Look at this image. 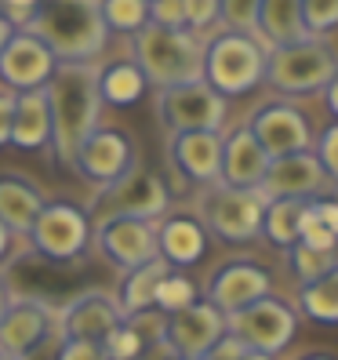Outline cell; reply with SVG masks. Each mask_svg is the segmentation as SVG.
Here are the masks:
<instances>
[{
    "label": "cell",
    "mask_w": 338,
    "mask_h": 360,
    "mask_svg": "<svg viewBox=\"0 0 338 360\" xmlns=\"http://www.w3.org/2000/svg\"><path fill=\"white\" fill-rule=\"evenodd\" d=\"M48 113H51V153L58 167L73 172V157L98 128V91L91 62H58L48 80Z\"/></svg>",
    "instance_id": "obj_1"
},
{
    "label": "cell",
    "mask_w": 338,
    "mask_h": 360,
    "mask_svg": "<svg viewBox=\"0 0 338 360\" xmlns=\"http://www.w3.org/2000/svg\"><path fill=\"white\" fill-rule=\"evenodd\" d=\"M30 33L55 55V62H91L110 40L95 0L40 4V15Z\"/></svg>",
    "instance_id": "obj_2"
},
{
    "label": "cell",
    "mask_w": 338,
    "mask_h": 360,
    "mask_svg": "<svg viewBox=\"0 0 338 360\" xmlns=\"http://www.w3.org/2000/svg\"><path fill=\"white\" fill-rule=\"evenodd\" d=\"M131 51H135V70L142 73L145 84H153L157 91L164 88H178V84H193L200 80V51L204 40L189 30H157V26H142L131 37Z\"/></svg>",
    "instance_id": "obj_3"
},
{
    "label": "cell",
    "mask_w": 338,
    "mask_h": 360,
    "mask_svg": "<svg viewBox=\"0 0 338 360\" xmlns=\"http://www.w3.org/2000/svg\"><path fill=\"white\" fill-rule=\"evenodd\" d=\"M266 70V48L255 37H240V33H215L204 40L200 51V80L207 84L215 95H247L251 88L262 84Z\"/></svg>",
    "instance_id": "obj_4"
},
{
    "label": "cell",
    "mask_w": 338,
    "mask_h": 360,
    "mask_svg": "<svg viewBox=\"0 0 338 360\" xmlns=\"http://www.w3.org/2000/svg\"><path fill=\"white\" fill-rule=\"evenodd\" d=\"M262 80L280 95H316L338 80V58L327 40H299L287 48L266 51Z\"/></svg>",
    "instance_id": "obj_5"
},
{
    "label": "cell",
    "mask_w": 338,
    "mask_h": 360,
    "mask_svg": "<svg viewBox=\"0 0 338 360\" xmlns=\"http://www.w3.org/2000/svg\"><path fill=\"white\" fill-rule=\"evenodd\" d=\"M262 211H266V197L259 189H229L222 182H211L200 186L193 219L204 226L207 240L215 237L222 244H247L262 229Z\"/></svg>",
    "instance_id": "obj_6"
},
{
    "label": "cell",
    "mask_w": 338,
    "mask_h": 360,
    "mask_svg": "<svg viewBox=\"0 0 338 360\" xmlns=\"http://www.w3.org/2000/svg\"><path fill=\"white\" fill-rule=\"evenodd\" d=\"M30 248L33 255H40L44 262H77L84 259V251L91 244V219L88 211L73 200H44L40 215L30 226Z\"/></svg>",
    "instance_id": "obj_7"
},
{
    "label": "cell",
    "mask_w": 338,
    "mask_h": 360,
    "mask_svg": "<svg viewBox=\"0 0 338 360\" xmlns=\"http://www.w3.org/2000/svg\"><path fill=\"white\" fill-rule=\"evenodd\" d=\"M171 207V189L167 182L150 172V167H131L124 179H117L113 186H105L95 193L91 200V211L95 219L105 222V219H138V222H157L167 215Z\"/></svg>",
    "instance_id": "obj_8"
},
{
    "label": "cell",
    "mask_w": 338,
    "mask_h": 360,
    "mask_svg": "<svg viewBox=\"0 0 338 360\" xmlns=\"http://www.w3.org/2000/svg\"><path fill=\"white\" fill-rule=\"evenodd\" d=\"M226 335H233L251 353L277 356L294 342V335H299V316H294V309L287 302L266 295V299L251 302L247 309L226 316Z\"/></svg>",
    "instance_id": "obj_9"
},
{
    "label": "cell",
    "mask_w": 338,
    "mask_h": 360,
    "mask_svg": "<svg viewBox=\"0 0 338 360\" xmlns=\"http://www.w3.org/2000/svg\"><path fill=\"white\" fill-rule=\"evenodd\" d=\"M226 113H229L226 98L211 91L204 80L157 91V117H160V124L171 135H182V131H222Z\"/></svg>",
    "instance_id": "obj_10"
},
{
    "label": "cell",
    "mask_w": 338,
    "mask_h": 360,
    "mask_svg": "<svg viewBox=\"0 0 338 360\" xmlns=\"http://www.w3.org/2000/svg\"><path fill=\"white\" fill-rule=\"evenodd\" d=\"M247 131H251V139L259 142V150L269 160L306 153L309 146H313V128H309L306 113L294 102H284V98L262 102L259 110L251 113Z\"/></svg>",
    "instance_id": "obj_11"
},
{
    "label": "cell",
    "mask_w": 338,
    "mask_h": 360,
    "mask_svg": "<svg viewBox=\"0 0 338 360\" xmlns=\"http://www.w3.org/2000/svg\"><path fill=\"white\" fill-rule=\"evenodd\" d=\"M273 291V277L269 269L255 259H229V262H219L207 277V288H204V302L211 309H219L222 316H233L240 309H247L251 302L266 299Z\"/></svg>",
    "instance_id": "obj_12"
},
{
    "label": "cell",
    "mask_w": 338,
    "mask_h": 360,
    "mask_svg": "<svg viewBox=\"0 0 338 360\" xmlns=\"http://www.w3.org/2000/svg\"><path fill=\"white\" fill-rule=\"evenodd\" d=\"M222 335H226V316L219 309H211L204 299H197L182 313L164 316L160 346L175 360H204Z\"/></svg>",
    "instance_id": "obj_13"
},
{
    "label": "cell",
    "mask_w": 338,
    "mask_h": 360,
    "mask_svg": "<svg viewBox=\"0 0 338 360\" xmlns=\"http://www.w3.org/2000/svg\"><path fill=\"white\" fill-rule=\"evenodd\" d=\"M131 167H135V146L120 128H110V124H98L73 157V172L80 179H88L95 189L113 186Z\"/></svg>",
    "instance_id": "obj_14"
},
{
    "label": "cell",
    "mask_w": 338,
    "mask_h": 360,
    "mask_svg": "<svg viewBox=\"0 0 338 360\" xmlns=\"http://www.w3.org/2000/svg\"><path fill=\"white\" fill-rule=\"evenodd\" d=\"M331 179L324 175V167L316 164V157L306 153H294V157H280V160H269L266 175L259 193L266 200H316V197H331Z\"/></svg>",
    "instance_id": "obj_15"
},
{
    "label": "cell",
    "mask_w": 338,
    "mask_h": 360,
    "mask_svg": "<svg viewBox=\"0 0 338 360\" xmlns=\"http://www.w3.org/2000/svg\"><path fill=\"white\" fill-rule=\"evenodd\" d=\"M55 66V55L33 33H11L8 44L0 48V84L11 88V95L44 91Z\"/></svg>",
    "instance_id": "obj_16"
},
{
    "label": "cell",
    "mask_w": 338,
    "mask_h": 360,
    "mask_svg": "<svg viewBox=\"0 0 338 360\" xmlns=\"http://www.w3.org/2000/svg\"><path fill=\"white\" fill-rule=\"evenodd\" d=\"M51 313L37 299H11L0 316V360H26L30 353L44 349L51 335Z\"/></svg>",
    "instance_id": "obj_17"
},
{
    "label": "cell",
    "mask_w": 338,
    "mask_h": 360,
    "mask_svg": "<svg viewBox=\"0 0 338 360\" xmlns=\"http://www.w3.org/2000/svg\"><path fill=\"white\" fill-rule=\"evenodd\" d=\"M95 244L102 259L120 269H135L157 259V222L138 219H105L95 226Z\"/></svg>",
    "instance_id": "obj_18"
},
{
    "label": "cell",
    "mask_w": 338,
    "mask_h": 360,
    "mask_svg": "<svg viewBox=\"0 0 338 360\" xmlns=\"http://www.w3.org/2000/svg\"><path fill=\"white\" fill-rule=\"evenodd\" d=\"M120 328V313L113 306V295L105 291H84L73 302H66L58 316V335L62 342H95L102 346L110 331Z\"/></svg>",
    "instance_id": "obj_19"
},
{
    "label": "cell",
    "mask_w": 338,
    "mask_h": 360,
    "mask_svg": "<svg viewBox=\"0 0 338 360\" xmlns=\"http://www.w3.org/2000/svg\"><path fill=\"white\" fill-rule=\"evenodd\" d=\"M171 167L197 186L219 182V160H222V131H182L167 142Z\"/></svg>",
    "instance_id": "obj_20"
},
{
    "label": "cell",
    "mask_w": 338,
    "mask_h": 360,
    "mask_svg": "<svg viewBox=\"0 0 338 360\" xmlns=\"http://www.w3.org/2000/svg\"><path fill=\"white\" fill-rule=\"evenodd\" d=\"M269 167V157L259 150V142L251 139L247 124L222 135V160H219V182L229 189H259L262 175Z\"/></svg>",
    "instance_id": "obj_21"
},
{
    "label": "cell",
    "mask_w": 338,
    "mask_h": 360,
    "mask_svg": "<svg viewBox=\"0 0 338 360\" xmlns=\"http://www.w3.org/2000/svg\"><path fill=\"white\" fill-rule=\"evenodd\" d=\"M207 233L193 215L175 211V215H164L157 222V259H164L175 273L197 266L207 255Z\"/></svg>",
    "instance_id": "obj_22"
},
{
    "label": "cell",
    "mask_w": 338,
    "mask_h": 360,
    "mask_svg": "<svg viewBox=\"0 0 338 360\" xmlns=\"http://www.w3.org/2000/svg\"><path fill=\"white\" fill-rule=\"evenodd\" d=\"M44 207V193L18 172H0V226L11 237H26Z\"/></svg>",
    "instance_id": "obj_23"
},
{
    "label": "cell",
    "mask_w": 338,
    "mask_h": 360,
    "mask_svg": "<svg viewBox=\"0 0 338 360\" xmlns=\"http://www.w3.org/2000/svg\"><path fill=\"white\" fill-rule=\"evenodd\" d=\"M22 153H40L51 146V113H48V95L44 91H26L15 95L11 110V142Z\"/></svg>",
    "instance_id": "obj_24"
},
{
    "label": "cell",
    "mask_w": 338,
    "mask_h": 360,
    "mask_svg": "<svg viewBox=\"0 0 338 360\" xmlns=\"http://www.w3.org/2000/svg\"><path fill=\"white\" fill-rule=\"evenodd\" d=\"M167 273H171V266L164 259H153L145 266L120 273V284H117V295H113V306L120 313V321H131V316H142V313L153 309V291Z\"/></svg>",
    "instance_id": "obj_25"
},
{
    "label": "cell",
    "mask_w": 338,
    "mask_h": 360,
    "mask_svg": "<svg viewBox=\"0 0 338 360\" xmlns=\"http://www.w3.org/2000/svg\"><path fill=\"white\" fill-rule=\"evenodd\" d=\"M255 40L273 48H287L306 40L302 18H299V0H259V18H255Z\"/></svg>",
    "instance_id": "obj_26"
},
{
    "label": "cell",
    "mask_w": 338,
    "mask_h": 360,
    "mask_svg": "<svg viewBox=\"0 0 338 360\" xmlns=\"http://www.w3.org/2000/svg\"><path fill=\"white\" fill-rule=\"evenodd\" d=\"M145 88H150V84L142 80L135 62H128V58H117L105 70H95L98 105H117V110H124V105H135L145 95Z\"/></svg>",
    "instance_id": "obj_27"
},
{
    "label": "cell",
    "mask_w": 338,
    "mask_h": 360,
    "mask_svg": "<svg viewBox=\"0 0 338 360\" xmlns=\"http://www.w3.org/2000/svg\"><path fill=\"white\" fill-rule=\"evenodd\" d=\"M302 200H266L262 211V229L259 237H266L273 248H294L299 244V229H302Z\"/></svg>",
    "instance_id": "obj_28"
},
{
    "label": "cell",
    "mask_w": 338,
    "mask_h": 360,
    "mask_svg": "<svg viewBox=\"0 0 338 360\" xmlns=\"http://www.w3.org/2000/svg\"><path fill=\"white\" fill-rule=\"evenodd\" d=\"M294 302H299V313L309 316L313 324H324V328L338 324V273H327L320 281L302 284L299 295H294Z\"/></svg>",
    "instance_id": "obj_29"
},
{
    "label": "cell",
    "mask_w": 338,
    "mask_h": 360,
    "mask_svg": "<svg viewBox=\"0 0 338 360\" xmlns=\"http://www.w3.org/2000/svg\"><path fill=\"white\" fill-rule=\"evenodd\" d=\"M105 33H138L142 26H150V0H105L98 4Z\"/></svg>",
    "instance_id": "obj_30"
},
{
    "label": "cell",
    "mask_w": 338,
    "mask_h": 360,
    "mask_svg": "<svg viewBox=\"0 0 338 360\" xmlns=\"http://www.w3.org/2000/svg\"><path fill=\"white\" fill-rule=\"evenodd\" d=\"M284 255H287V269L302 284L320 281V277H327V273H338V251H313L306 244H294V248L284 251Z\"/></svg>",
    "instance_id": "obj_31"
},
{
    "label": "cell",
    "mask_w": 338,
    "mask_h": 360,
    "mask_svg": "<svg viewBox=\"0 0 338 360\" xmlns=\"http://www.w3.org/2000/svg\"><path fill=\"white\" fill-rule=\"evenodd\" d=\"M197 302V284L186 277V273H167V277L157 284L153 291V309L160 316H171V313H182L186 306H193Z\"/></svg>",
    "instance_id": "obj_32"
},
{
    "label": "cell",
    "mask_w": 338,
    "mask_h": 360,
    "mask_svg": "<svg viewBox=\"0 0 338 360\" xmlns=\"http://www.w3.org/2000/svg\"><path fill=\"white\" fill-rule=\"evenodd\" d=\"M302 30L313 40H327V33L338 26V0H299Z\"/></svg>",
    "instance_id": "obj_33"
},
{
    "label": "cell",
    "mask_w": 338,
    "mask_h": 360,
    "mask_svg": "<svg viewBox=\"0 0 338 360\" xmlns=\"http://www.w3.org/2000/svg\"><path fill=\"white\" fill-rule=\"evenodd\" d=\"M219 18L226 33L255 37V18H259V0H219Z\"/></svg>",
    "instance_id": "obj_34"
},
{
    "label": "cell",
    "mask_w": 338,
    "mask_h": 360,
    "mask_svg": "<svg viewBox=\"0 0 338 360\" xmlns=\"http://www.w3.org/2000/svg\"><path fill=\"white\" fill-rule=\"evenodd\" d=\"M102 353H105V360H142L145 342L138 338V331L128 321H120V328H113L110 338L102 342Z\"/></svg>",
    "instance_id": "obj_35"
},
{
    "label": "cell",
    "mask_w": 338,
    "mask_h": 360,
    "mask_svg": "<svg viewBox=\"0 0 338 360\" xmlns=\"http://www.w3.org/2000/svg\"><path fill=\"white\" fill-rule=\"evenodd\" d=\"M309 153L316 157V164L324 167V175L334 182L338 179V124H327L320 135H313Z\"/></svg>",
    "instance_id": "obj_36"
},
{
    "label": "cell",
    "mask_w": 338,
    "mask_h": 360,
    "mask_svg": "<svg viewBox=\"0 0 338 360\" xmlns=\"http://www.w3.org/2000/svg\"><path fill=\"white\" fill-rule=\"evenodd\" d=\"M37 15H40L37 0H0V18H4V26L11 33H30Z\"/></svg>",
    "instance_id": "obj_37"
},
{
    "label": "cell",
    "mask_w": 338,
    "mask_h": 360,
    "mask_svg": "<svg viewBox=\"0 0 338 360\" xmlns=\"http://www.w3.org/2000/svg\"><path fill=\"white\" fill-rule=\"evenodd\" d=\"M150 26L157 30H186V0H153Z\"/></svg>",
    "instance_id": "obj_38"
},
{
    "label": "cell",
    "mask_w": 338,
    "mask_h": 360,
    "mask_svg": "<svg viewBox=\"0 0 338 360\" xmlns=\"http://www.w3.org/2000/svg\"><path fill=\"white\" fill-rule=\"evenodd\" d=\"M219 22V0H186V30L197 33Z\"/></svg>",
    "instance_id": "obj_39"
},
{
    "label": "cell",
    "mask_w": 338,
    "mask_h": 360,
    "mask_svg": "<svg viewBox=\"0 0 338 360\" xmlns=\"http://www.w3.org/2000/svg\"><path fill=\"white\" fill-rule=\"evenodd\" d=\"M51 360H105V353L95 342H62Z\"/></svg>",
    "instance_id": "obj_40"
},
{
    "label": "cell",
    "mask_w": 338,
    "mask_h": 360,
    "mask_svg": "<svg viewBox=\"0 0 338 360\" xmlns=\"http://www.w3.org/2000/svg\"><path fill=\"white\" fill-rule=\"evenodd\" d=\"M11 110H15V95L0 91V150L11 142Z\"/></svg>",
    "instance_id": "obj_41"
},
{
    "label": "cell",
    "mask_w": 338,
    "mask_h": 360,
    "mask_svg": "<svg viewBox=\"0 0 338 360\" xmlns=\"http://www.w3.org/2000/svg\"><path fill=\"white\" fill-rule=\"evenodd\" d=\"M11 244H15V237H11V233H8L4 226H0V262H4V259L11 255Z\"/></svg>",
    "instance_id": "obj_42"
},
{
    "label": "cell",
    "mask_w": 338,
    "mask_h": 360,
    "mask_svg": "<svg viewBox=\"0 0 338 360\" xmlns=\"http://www.w3.org/2000/svg\"><path fill=\"white\" fill-rule=\"evenodd\" d=\"M294 360H334L331 353H324V349H306V353H299Z\"/></svg>",
    "instance_id": "obj_43"
},
{
    "label": "cell",
    "mask_w": 338,
    "mask_h": 360,
    "mask_svg": "<svg viewBox=\"0 0 338 360\" xmlns=\"http://www.w3.org/2000/svg\"><path fill=\"white\" fill-rule=\"evenodd\" d=\"M8 302H11V291H8V281L0 277V316H4V309H8Z\"/></svg>",
    "instance_id": "obj_44"
},
{
    "label": "cell",
    "mask_w": 338,
    "mask_h": 360,
    "mask_svg": "<svg viewBox=\"0 0 338 360\" xmlns=\"http://www.w3.org/2000/svg\"><path fill=\"white\" fill-rule=\"evenodd\" d=\"M8 37H11V30L4 26V18H0V48H4V44H8Z\"/></svg>",
    "instance_id": "obj_45"
},
{
    "label": "cell",
    "mask_w": 338,
    "mask_h": 360,
    "mask_svg": "<svg viewBox=\"0 0 338 360\" xmlns=\"http://www.w3.org/2000/svg\"><path fill=\"white\" fill-rule=\"evenodd\" d=\"M240 360H273V356H266V353H251V349H247Z\"/></svg>",
    "instance_id": "obj_46"
}]
</instances>
